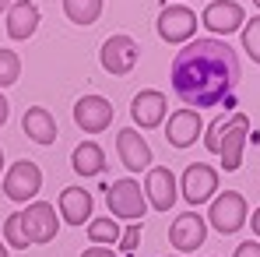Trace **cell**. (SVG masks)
<instances>
[{
    "instance_id": "cell-27",
    "label": "cell",
    "mask_w": 260,
    "mask_h": 257,
    "mask_svg": "<svg viewBox=\"0 0 260 257\" xmlns=\"http://www.w3.org/2000/svg\"><path fill=\"white\" fill-rule=\"evenodd\" d=\"M221 134H225V120H215V124H211V130L204 134V145H208V152H211V155H218V145H221Z\"/></svg>"
},
{
    "instance_id": "cell-7",
    "label": "cell",
    "mask_w": 260,
    "mask_h": 257,
    "mask_svg": "<svg viewBox=\"0 0 260 257\" xmlns=\"http://www.w3.org/2000/svg\"><path fill=\"white\" fill-rule=\"evenodd\" d=\"M155 28H158V36L166 43H173V46L190 43V39H197V14L190 7H183V4H173V7H166L158 14Z\"/></svg>"
},
{
    "instance_id": "cell-35",
    "label": "cell",
    "mask_w": 260,
    "mask_h": 257,
    "mask_svg": "<svg viewBox=\"0 0 260 257\" xmlns=\"http://www.w3.org/2000/svg\"><path fill=\"white\" fill-rule=\"evenodd\" d=\"M253 4H257V11H260V0H253Z\"/></svg>"
},
{
    "instance_id": "cell-2",
    "label": "cell",
    "mask_w": 260,
    "mask_h": 257,
    "mask_svg": "<svg viewBox=\"0 0 260 257\" xmlns=\"http://www.w3.org/2000/svg\"><path fill=\"white\" fill-rule=\"evenodd\" d=\"M106 205L113 218H127V222H141V215L148 212V197H144V187L137 180H116L106 187Z\"/></svg>"
},
{
    "instance_id": "cell-33",
    "label": "cell",
    "mask_w": 260,
    "mask_h": 257,
    "mask_svg": "<svg viewBox=\"0 0 260 257\" xmlns=\"http://www.w3.org/2000/svg\"><path fill=\"white\" fill-rule=\"evenodd\" d=\"M0 257H7V243L4 240H0Z\"/></svg>"
},
{
    "instance_id": "cell-5",
    "label": "cell",
    "mask_w": 260,
    "mask_h": 257,
    "mask_svg": "<svg viewBox=\"0 0 260 257\" xmlns=\"http://www.w3.org/2000/svg\"><path fill=\"white\" fill-rule=\"evenodd\" d=\"M39 187H43V169L32 159H18L11 169L4 173V194L11 201H18V205L32 201L39 194Z\"/></svg>"
},
{
    "instance_id": "cell-13",
    "label": "cell",
    "mask_w": 260,
    "mask_h": 257,
    "mask_svg": "<svg viewBox=\"0 0 260 257\" xmlns=\"http://www.w3.org/2000/svg\"><path fill=\"white\" fill-rule=\"evenodd\" d=\"M74 124L88 134H99L113 124V102L102 95H85L74 102Z\"/></svg>"
},
{
    "instance_id": "cell-24",
    "label": "cell",
    "mask_w": 260,
    "mask_h": 257,
    "mask_svg": "<svg viewBox=\"0 0 260 257\" xmlns=\"http://www.w3.org/2000/svg\"><path fill=\"white\" fill-rule=\"evenodd\" d=\"M243 49L250 53L253 64H260V14L250 18V25H243Z\"/></svg>"
},
{
    "instance_id": "cell-18",
    "label": "cell",
    "mask_w": 260,
    "mask_h": 257,
    "mask_svg": "<svg viewBox=\"0 0 260 257\" xmlns=\"http://www.w3.org/2000/svg\"><path fill=\"white\" fill-rule=\"evenodd\" d=\"M56 215L67 222V225H81V222H91V194L85 187H63L60 190V205H56Z\"/></svg>"
},
{
    "instance_id": "cell-9",
    "label": "cell",
    "mask_w": 260,
    "mask_h": 257,
    "mask_svg": "<svg viewBox=\"0 0 260 257\" xmlns=\"http://www.w3.org/2000/svg\"><path fill=\"white\" fill-rule=\"evenodd\" d=\"M183 197L197 208V205H204V201H211L218 190V169L215 166H208V162H193V166H186L183 173Z\"/></svg>"
},
{
    "instance_id": "cell-15",
    "label": "cell",
    "mask_w": 260,
    "mask_h": 257,
    "mask_svg": "<svg viewBox=\"0 0 260 257\" xmlns=\"http://www.w3.org/2000/svg\"><path fill=\"white\" fill-rule=\"evenodd\" d=\"M130 117H134V124H137L141 130H155L162 120H166V95L155 92V88L137 92L134 102H130Z\"/></svg>"
},
{
    "instance_id": "cell-8",
    "label": "cell",
    "mask_w": 260,
    "mask_h": 257,
    "mask_svg": "<svg viewBox=\"0 0 260 257\" xmlns=\"http://www.w3.org/2000/svg\"><path fill=\"white\" fill-rule=\"evenodd\" d=\"M137 56H141V46L134 43L130 36H109L102 49H99V64L113 74V78H123L134 71V64H137Z\"/></svg>"
},
{
    "instance_id": "cell-34",
    "label": "cell",
    "mask_w": 260,
    "mask_h": 257,
    "mask_svg": "<svg viewBox=\"0 0 260 257\" xmlns=\"http://www.w3.org/2000/svg\"><path fill=\"white\" fill-rule=\"evenodd\" d=\"M0 173H4V152H0Z\"/></svg>"
},
{
    "instance_id": "cell-28",
    "label": "cell",
    "mask_w": 260,
    "mask_h": 257,
    "mask_svg": "<svg viewBox=\"0 0 260 257\" xmlns=\"http://www.w3.org/2000/svg\"><path fill=\"white\" fill-rule=\"evenodd\" d=\"M232 257H260V243H239Z\"/></svg>"
},
{
    "instance_id": "cell-17",
    "label": "cell",
    "mask_w": 260,
    "mask_h": 257,
    "mask_svg": "<svg viewBox=\"0 0 260 257\" xmlns=\"http://www.w3.org/2000/svg\"><path fill=\"white\" fill-rule=\"evenodd\" d=\"M36 28H39V7L32 0H14L7 7V36L14 43H25L36 36Z\"/></svg>"
},
{
    "instance_id": "cell-10",
    "label": "cell",
    "mask_w": 260,
    "mask_h": 257,
    "mask_svg": "<svg viewBox=\"0 0 260 257\" xmlns=\"http://www.w3.org/2000/svg\"><path fill=\"white\" fill-rule=\"evenodd\" d=\"M204 240H208V222H204V215H197V212L176 215L173 229H169V243H173L179 254H190V250L204 247Z\"/></svg>"
},
{
    "instance_id": "cell-25",
    "label": "cell",
    "mask_w": 260,
    "mask_h": 257,
    "mask_svg": "<svg viewBox=\"0 0 260 257\" xmlns=\"http://www.w3.org/2000/svg\"><path fill=\"white\" fill-rule=\"evenodd\" d=\"M4 243L7 247H18V250H25L28 247V240H25V233H21V215H7V222H4Z\"/></svg>"
},
{
    "instance_id": "cell-4",
    "label": "cell",
    "mask_w": 260,
    "mask_h": 257,
    "mask_svg": "<svg viewBox=\"0 0 260 257\" xmlns=\"http://www.w3.org/2000/svg\"><path fill=\"white\" fill-rule=\"evenodd\" d=\"M21 215V233H25V240H28V247H36V243H49L53 236H56V229H60V215L53 212V205L49 201H32Z\"/></svg>"
},
{
    "instance_id": "cell-19",
    "label": "cell",
    "mask_w": 260,
    "mask_h": 257,
    "mask_svg": "<svg viewBox=\"0 0 260 257\" xmlns=\"http://www.w3.org/2000/svg\"><path fill=\"white\" fill-rule=\"evenodd\" d=\"M21 130H25L36 145H53V141H56V120H53V113H49L46 106H32V109H25V117H21Z\"/></svg>"
},
{
    "instance_id": "cell-32",
    "label": "cell",
    "mask_w": 260,
    "mask_h": 257,
    "mask_svg": "<svg viewBox=\"0 0 260 257\" xmlns=\"http://www.w3.org/2000/svg\"><path fill=\"white\" fill-rule=\"evenodd\" d=\"M14 0H0V14H7V7H11Z\"/></svg>"
},
{
    "instance_id": "cell-1",
    "label": "cell",
    "mask_w": 260,
    "mask_h": 257,
    "mask_svg": "<svg viewBox=\"0 0 260 257\" xmlns=\"http://www.w3.org/2000/svg\"><path fill=\"white\" fill-rule=\"evenodd\" d=\"M239 85V56L225 39H190L173 60V92L186 109L225 102Z\"/></svg>"
},
{
    "instance_id": "cell-3",
    "label": "cell",
    "mask_w": 260,
    "mask_h": 257,
    "mask_svg": "<svg viewBox=\"0 0 260 257\" xmlns=\"http://www.w3.org/2000/svg\"><path fill=\"white\" fill-rule=\"evenodd\" d=\"M246 218H250V208H246V197L239 190H221V197H215L211 208H208V222L215 225L221 236L239 233L246 225Z\"/></svg>"
},
{
    "instance_id": "cell-22",
    "label": "cell",
    "mask_w": 260,
    "mask_h": 257,
    "mask_svg": "<svg viewBox=\"0 0 260 257\" xmlns=\"http://www.w3.org/2000/svg\"><path fill=\"white\" fill-rule=\"evenodd\" d=\"M63 14L74 25H95L102 14V0H63Z\"/></svg>"
},
{
    "instance_id": "cell-16",
    "label": "cell",
    "mask_w": 260,
    "mask_h": 257,
    "mask_svg": "<svg viewBox=\"0 0 260 257\" xmlns=\"http://www.w3.org/2000/svg\"><path fill=\"white\" fill-rule=\"evenodd\" d=\"M116 152H120V159H123V166H127L130 173L151 169V148H148V141H144L134 127L116 134Z\"/></svg>"
},
{
    "instance_id": "cell-11",
    "label": "cell",
    "mask_w": 260,
    "mask_h": 257,
    "mask_svg": "<svg viewBox=\"0 0 260 257\" xmlns=\"http://www.w3.org/2000/svg\"><path fill=\"white\" fill-rule=\"evenodd\" d=\"M176 187H179V183H176L173 169L151 166V169H148V180H144V197H148V205H151L155 212H169L176 205V197H179Z\"/></svg>"
},
{
    "instance_id": "cell-30",
    "label": "cell",
    "mask_w": 260,
    "mask_h": 257,
    "mask_svg": "<svg viewBox=\"0 0 260 257\" xmlns=\"http://www.w3.org/2000/svg\"><path fill=\"white\" fill-rule=\"evenodd\" d=\"M7 113H11V106H7V99H4V92H0V127L7 124Z\"/></svg>"
},
{
    "instance_id": "cell-31",
    "label": "cell",
    "mask_w": 260,
    "mask_h": 257,
    "mask_svg": "<svg viewBox=\"0 0 260 257\" xmlns=\"http://www.w3.org/2000/svg\"><path fill=\"white\" fill-rule=\"evenodd\" d=\"M250 225H253V236L260 240V208H257L253 215H250Z\"/></svg>"
},
{
    "instance_id": "cell-14",
    "label": "cell",
    "mask_w": 260,
    "mask_h": 257,
    "mask_svg": "<svg viewBox=\"0 0 260 257\" xmlns=\"http://www.w3.org/2000/svg\"><path fill=\"white\" fill-rule=\"evenodd\" d=\"M201 130H204L201 113L183 106V109H176L173 117L166 120V141H169L173 148H190V145L201 137Z\"/></svg>"
},
{
    "instance_id": "cell-12",
    "label": "cell",
    "mask_w": 260,
    "mask_h": 257,
    "mask_svg": "<svg viewBox=\"0 0 260 257\" xmlns=\"http://www.w3.org/2000/svg\"><path fill=\"white\" fill-rule=\"evenodd\" d=\"M243 18H246V11H243V4H236V0H211V4L204 7V14H201V21H204L208 32H215V36L239 32V28H243Z\"/></svg>"
},
{
    "instance_id": "cell-20",
    "label": "cell",
    "mask_w": 260,
    "mask_h": 257,
    "mask_svg": "<svg viewBox=\"0 0 260 257\" xmlns=\"http://www.w3.org/2000/svg\"><path fill=\"white\" fill-rule=\"evenodd\" d=\"M71 166H74L78 176H99V173L106 169V152H102L95 141H85V145H78V148H74Z\"/></svg>"
},
{
    "instance_id": "cell-6",
    "label": "cell",
    "mask_w": 260,
    "mask_h": 257,
    "mask_svg": "<svg viewBox=\"0 0 260 257\" xmlns=\"http://www.w3.org/2000/svg\"><path fill=\"white\" fill-rule=\"evenodd\" d=\"M246 134H250V117H246V113H232V117L225 120V134H221V145H218L221 169L225 173H236L239 166H243Z\"/></svg>"
},
{
    "instance_id": "cell-21",
    "label": "cell",
    "mask_w": 260,
    "mask_h": 257,
    "mask_svg": "<svg viewBox=\"0 0 260 257\" xmlns=\"http://www.w3.org/2000/svg\"><path fill=\"white\" fill-rule=\"evenodd\" d=\"M120 225H116V218L113 215H99V218H91L88 222V243L91 247H106V243H120Z\"/></svg>"
},
{
    "instance_id": "cell-23",
    "label": "cell",
    "mask_w": 260,
    "mask_h": 257,
    "mask_svg": "<svg viewBox=\"0 0 260 257\" xmlns=\"http://www.w3.org/2000/svg\"><path fill=\"white\" fill-rule=\"evenodd\" d=\"M21 78V56L14 49H0V88H11Z\"/></svg>"
},
{
    "instance_id": "cell-29",
    "label": "cell",
    "mask_w": 260,
    "mask_h": 257,
    "mask_svg": "<svg viewBox=\"0 0 260 257\" xmlns=\"http://www.w3.org/2000/svg\"><path fill=\"white\" fill-rule=\"evenodd\" d=\"M81 257H116V250H109V247H88Z\"/></svg>"
},
{
    "instance_id": "cell-26",
    "label": "cell",
    "mask_w": 260,
    "mask_h": 257,
    "mask_svg": "<svg viewBox=\"0 0 260 257\" xmlns=\"http://www.w3.org/2000/svg\"><path fill=\"white\" fill-rule=\"evenodd\" d=\"M137 243H141V222H130L127 229L120 233V247L130 254V250H137Z\"/></svg>"
}]
</instances>
